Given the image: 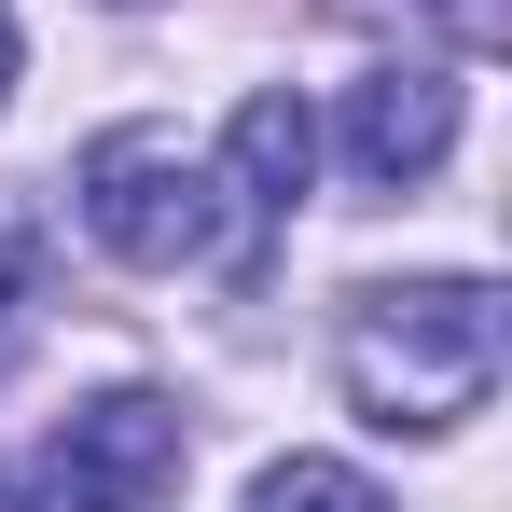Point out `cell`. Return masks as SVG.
<instances>
[{
	"instance_id": "obj_1",
	"label": "cell",
	"mask_w": 512,
	"mask_h": 512,
	"mask_svg": "<svg viewBox=\"0 0 512 512\" xmlns=\"http://www.w3.org/2000/svg\"><path fill=\"white\" fill-rule=\"evenodd\" d=\"M499 360H512V319H499V277H374L346 291L333 319V374L374 429H471L499 402Z\"/></svg>"
},
{
	"instance_id": "obj_2",
	"label": "cell",
	"mask_w": 512,
	"mask_h": 512,
	"mask_svg": "<svg viewBox=\"0 0 512 512\" xmlns=\"http://www.w3.org/2000/svg\"><path fill=\"white\" fill-rule=\"evenodd\" d=\"M84 236L139 277H180V263L222 250V180L180 125H111L84 153Z\"/></svg>"
},
{
	"instance_id": "obj_3",
	"label": "cell",
	"mask_w": 512,
	"mask_h": 512,
	"mask_svg": "<svg viewBox=\"0 0 512 512\" xmlns=\"http://www.w3.org/2000/svg\"><path fill=\"white\" fill-rule=\"evenodd\" d=\"M180 457H194V429H180L167 388H97L84 416H56V443L28 457L14 512H167Z\"/></svg>"
},
{
	"instance_id": "obj_4",
	"label": "cell",
	"mask_w": 512,
	"mask_h": 512,
	"mask_svg": "<svg viewBox=\"0 0 512 512\" xmlns=\"http://www.w3.org/2000/svg\"><path fill=\"white\" fill-rule=\"evenodd\" d=\"M333 153H346L360 194H416V180L457 153V70H443V56H388V70H360Z\"/></svg>"
},
{
	"instance_id": "obj_5",
	"label": "cell",
	"mask_w": 512,
	"mask_h": 512,
	"mask_svg": "<svg viewBox=\"0 0 512 512\" xmlns=\"http://www.w3.org/2000/svg\"><path fill=\"white\" fill-rule=\"evenodd\" d=\"M208 180H222V222H291L305 208V180H319V111L305 97H236V125H222V153H208Z\"/></svg>"
},
{
	"instance_id": "obj_6",
	"label": "cell",
	"mask_w": 512,
	"mask_h": 512,
	"mask_svg": "<svg viewBox=\"0 0 512 512\" xmlns=\"http://www.w3.org/2000/svg\"><path fill=\"white\" fill-rule=\"evenodd\" d=\"M250 512H388V499H374V471H346V457H277L250 485Z\"/></svg>"
},
{
	"instance_id": "obj_7",
	"label": "cell",
	"mask_w": 512,
	"mask_h": 512,
	"mask_svg": "<svg viewBox=\"0 0 512 512\" xmlns=\"http://www.w3.org/2000/svg\"><path fill=\"white\" fill-rule=\"evenodd\" d=\"M28 291H42V250H28V236H0V360L28 346Z\"/></svg>"
},
{
	"instance_id": "obj_8",
	"label": "cell",
	"mask_w": 512,
	"mask_h": 512,
	"mask_svg": "<svg viewBox=\"0 0 512 512\" xmlns=\"http://www.w3.org/2000/svg\"><path fill=\"white\" fill-rule=\"evenodd\" d=\"M14 56H28V42H14V0H0V97H14Z\"/></svg>"
},
{
	"instance_id": "obj_9",
	"label": "cell",
	"mask_w": 512,
	"mask_h": 512,
	"mask_svg": "<svg viewBox=\"0 0 512 512\" xmlns=\"http://www.w3.org/2000/svg\"><path fill=\"white\" fill-rule=\"evenodd\" d=\"M0 512H14V499H0Z\"/></svg>"
}]
</instances>
